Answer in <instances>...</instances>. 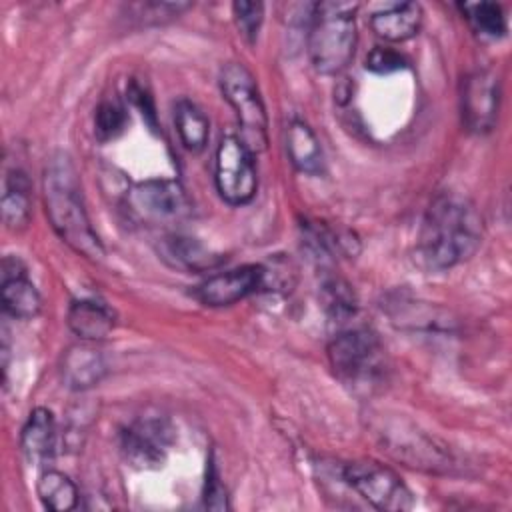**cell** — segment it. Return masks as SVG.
I'll return each instance as SVG.
<instances>
[{
    "mask_svg": "<svg viewBox=\"0 0 512 512\" xmlns=\"http://www.w3.org/2000/svg\"><path fill=\"white\" fill-rule=\"evenodd\" d=\"M358 4L320 2L312 6L308 28V56L316 72L334 76L346 70L356 48Z\"/></svg>",
    "mask_w": 512,
    "mask_h": 512,
    "instance_id": "3957f363",
    "label": "cell"
},
{
    "mask_svg": "<svg viewBox=\"0 0 512 512\" xmlns=\"http://www.w3.org/2000/svg\"><path fill=\"white\" fill-rule=\"evenodd\" d=\"M366 68L374 74H392L406 68V60L400 52L384 46H376L366 56Z\"/></svg>",
    "mask_w": 512,
    "mask_h": 512,
    "instance_id": "484cf974",
    "label": "cell"
},
{
    "mask_svg": "<svg viewBox=\"0 0 512 512\" xmlns=\"http://www.w3.org/2000/svg\"><path fill=\"white\" fill-rule=\"evenodd\" d=\"M128 206L146 222H170L188 212V198L176 180L152 178L136 184L128 194Z\"/></svg>",
    "mask_w": 512,
    "mask_h": 512,
    "instance_id": "ba28073f",
    "label": "cell"
},
{
    "mask_svg": "<svg viewBox=\"0 0 512 512\" xmlns=\"http://www.w3.org/2000/svg\"><path fill=\"white\" fill-rule=\"evenodd\" d=\"M344 482L358 492L368 504L386 512H402L412 508V492L402 478L378 462H350L342 470Z\"/></svg>",
    "mask_w": 512,
    "mask_h": 512,
    "instance_id": "52a82bcc",
    "label": "cell"
},
{
    "mask_svg": "<svg viewBox=\"0 0 512 512\" xmlns=\"http://www.w3.org/2000/svg\"><path fill=\"white\" fill-rule=\"evenodd\" d=\"M36 492L40 502L48 510L66 512L78 506V488L70 480V476H66L64 472H58V470L44 472L36 482Z\"/></svg>",
    "mask_w": 512,
    "mask_h": 512,
    "instance_id": "44dd1931",
    "label": "cell"
},
{
    "mask_svg": "<svg viewBox=\"0 0 512 512\" xmlns=\"http://www.w3.org/2000/svg\"><path fill=\"white\" fill-rule=\"evenodd\" d=\"M42 196L54 232L80 256L102 260L104 248L90 224L78 172L68 154L56 152L46 160Z\"/></svg>",
    "mask_w": 512,
    "mask_h": 512,
    "instance_id": "7a4b0ae2",
    "label": "cell"
},
{
    "mask_svg": "<svg viewBox=\"0 0 512 512\" xmlns=\"http://www.w3.org/2000/svg\"><path fill=\"white\" fill-rule=\"evenodd\" d=\"M170 444V426L160 418H142L120 436L124 458L134 468H158Z\"/></svg>",
    "mask_w": 512,
    "mask_h": 512,
    "instance_id": "30bf717a",
    "label": "cell"
},
{
    "mask_svg": "<svg viewBox=\"0 0 512 512\" xmlns=\"http://www.w3.org/2000/svg\"><path fill=\"white\" fill-rule=\"evenodd\" d=\"M214 182L230 206L248 204L258 188L254 152L238 136H222L214 158Z\"/></svg>",
    "mask_w": 512,
    "mask_h": 512,
    "instance_id": "8992f818",
    "label": "cell"
},
{
    "mask_svg": "<svg viewBox=\"0 0 512 512\" xmlns=\"http://www.w3.org/2000/svg\"><path fill=\"white\" fill-rule=\"evenodd\" d=\"M106 374V360L104 356L88 346L78 344L68 348L62 360V380L72 390H86L96 386Z\"/></svg>",
    "mask_w": 512,
    "mask_h": 512,
    "instance_id": "5bb4252c",
    "label": "cell"
},
{
    "mask_svg": "<svg viewBox=\"0 0 512 512\" xmlns=\"http://www.w3.org/2000/svg\"><path fill=\"white\" fill-rule=\"evenodd\" d=\"M68 326L80 340L96 342L112 332L114 316L96 300H74L68 308Z\"/></svg>",
    "mask_w": 512,
    "mask_h": 512,
    "instance_id": "e0dca14e",
    "label": "cell"
},
{
    "mask_svg": "<svg viewBox=\"0 0 512 512\" xmlns=\"http://www.w3.org/2000/svg\"><path fill=\"white\" fill-rule=\"evenodd\" d=\"M42 306L36 286L30 282L18 258H4L2 264V308L18 320H32Z\"/></svg>",
    "mask_w": 512,
    "mask_h": 512,
    "instance_id": "4fadbf2b",
    "label": "cell"
},
{
    "mask_svg": "<svg viewBox=\"0 0 512 512\" xmlns=\"http://www.w3.org/2000/svg\"><path fill=\"white\" fill-rule=\"evenodd\" d=\"M232 10L240 34L248 42H254L264 18V6L260 2H234Z\"/></svg>",
    "mask_w": 512,
    "mask_h": 512,
    "instance_id": "d4e9b609",
    "label": "cell"
},
{
    "mask_svg": "<svg viewBox=\"0 0 512 512\" xmlns=\"http://www.w3.org/2000/svg\"><path fill=\"white\" fill-rule=\"evenodd\" d=\"M266 278V270L256 264L238 266L214 274L196 288V296L206 306H230L256 292Z\"/></svg>",
    "mask_w": 512,
    "mask_h": 512,
    "instance_id": "8fae6325",
    "label": "cell"
},
{
    "mask_svg": "<svg viewBox=\"0 0 512 512\" xmlns=\"http://www.w3.org/2000/svg\"><path fill=\"white\" fill-rule=\"evenodd\" d=\"M462 122L474 134H486L494 128L500 108V82L488 70H476L462 84Z\"/></svg>",
    "mask_w": 512,
    "mask_h": 512,
    "instance_id": "9c48e42d",
    "label": "cell"
},
{
    "mask_svg": "<svg viewBox=\"0 0 512 512\" xmlns=\"http://www.w3.org/2000/svg\"><path fill=\"white\" fill-rule=\"evenodd\" d=\"M190 4H182V2H176V4H170V2H144V4H132L128 6L130 12H134V16L142 18L144 22H162L164 18H174L178 16L180 12H184Z\"/></svg>",
    "mask_w": 512,
    "mask_h": 512,
    "instance_id": "4316f807",
    "label": "cell"
},
{
    "mask_svg": "<svg viewBox=\"0 0 512 512\" xmlns=\"http://www.w3.org/2000/svg\"><path fill=\"white\" fill-rule=\"evenodd\" d=\"M328 358L334 374L354 390L370 392L384 380V348L366 328L338 332L328 344Z\"/></svg>",
    "mask_w": 512,
    "mask_h": 512,
    "instance_id": "277c9868",
    "label": "cell"
},
{
    "mask_svg": "<svg viewBox=\"0 0 512 512\" xmlns=\"http://www.w3.org/2000/svg\"><path fill=\"white\" fill-rule=\"evenodd\" d=\"M466 18L470 20L472 28L488 38H500L506 32V16L500 4L494 2H476L464 4Z\"/></svg>",
    "mask_w": 512,
    "mask_h": 512,
    "instance_id": "7402d4cb",
    "label": "cell"
},
{
    "mask_svg": "<svg viewBox=\"0 0 512 512\" xmlns=\"http://www.w3.org/2000/svg\"><path fill=\"white\" fill-rule=\"evenodd\" d=\"M174 124H176L180 142L188 152L198 154L206 148L208 136H210V124L204 112L196 104L188 100H180L174 110Z\"/></svg>",
    "mask_w": 512,
    "mask_h": 512,
    "instance_id": "ffe728a7",
    "label": "cell"
},
{
    "mask_svg": "<svg viewBox=\"0 0 512 512\" xmlns=\"http://www.w3.org/2000/svg\"><path fill=\"white\" fill-rule=\"evenodd\" d=\"M30 180L26 172L20 168H12L4 178V194H2V216L10 230L26 228L32 214V196H30Z\"/></svg>",
    "mask_w": 512,
    "mask_h": 512,
    "instance_id": "ac0fdd59",
    "label": "cell"
},
{
    "mask_svg": "<svg viewBox=\"0 0 512 512\" xmlns=\"http://www.w3.org/2000/svg\"><path fill=\"white\" fill-rule=\"evenodd\" d=\"M128 94H130V98H132V102L142 110V114H146L148 116V120H150V124H154V106H152V98L144 92V88H140L136 82H132L130 84V88H128Z\"/></svg>",
    "mask_w": 512,
    "mask_h": 512,
    "instance_id": "f1b7e54d",
    "label": "cell"
},
{
    "mask_svg": "<svg viewBox=\"0 0 512 512\" xmlns=\"http://www.w3.org/2000/svg\"><path fill=\"white\" fill-rule=\"evenodd\" d=\"M422 26V8L416 2L392 4L370 16V28L388 42H404L418 34Z\"/></svg>",
    "mask_w": 512,
    "mask_h": 512,
    "instance_id": "9a60e30c",
    "label": "cell"
},
{
    "mask_svg": "<svg viewBox=\"0 0 512 512\" xmlns=\"http://www.w3.org/2000/svg\"><path fill=\"white\" fill-rule=\"evenodd\" d=\"M286 154L296 170L320 176L324 172L322 146L312 128L302 120H292L286 128Z\"/></svg>",
    "mask_w": 512,
    "mask_h": 512,
    "instance_id": "2e32d148",
    "label": "cell"
},
{
    "mask_svg": "<svg viewBox=\"0 0 512 512\" xmlns=\"http://www.w3.org/2000/svg\"><path fill=\"white\" fill-rule=\"evenodd\" d=\"M386 438V450L406 462L408 466L422 468V470H448L452 466V458L434 440L424 436L422 432H406V430H388L382 432Z\"/></svg>",
    "mask_w": 512,
    "mask_h": 512,
    "instance_id": "7c38bea8",
    "label": "cell"
},
{
    "mask_svg": "<svg viewBox=\"0 0 512 512\" xmlns=\"http://www.w3.org/2000/svg\"><path fill=\"white\" fill-rule=\"evenodd\" d=\"M126 126V110L118 98H104L94 114V134L98 140L118 136Z\"/></svg>",
    "mask_w": 512,
    "mask_h": 512,
    "instance_id": "cb8c5ba5",
    "label": "cell"
},
{
    "mask_svg": "<svg viewBox=\"0 0 512 512\" xmlns=\"http://www.w3.org/2000/svg\"><path fill=\"white\" fill-rule=\"evenodd\" d=\"M220 88L240 126V140L252 150L260 152L268 144V118L252 74L236 62H230L220 72Z\"/></svg>",
    "mask_w": 512,
    "mask_h": 512,
    "instance_id": "5b68a950",
    "label": "cell"
},
{
    "mask_svg": "<svg viewBox=\"0 0 512 512\" xmlns=\"http://www.w3.org/2000/svg\"><path fill=\"white\" fill-rule=\"evenodd\" d=\"M204 504H206L208 508H214V510H224V508H228V494H226V488L220 484L218 472H216V468H214L212 462H210L208 476H206Z\"/></svg>",
    "mask_w": 512,
    "mask_h": 512,
    "instance_id": "83f0119b",
    "label": "cell"
},
{
    "mask_svg": "<svg viewBox=\"0 0 512 512\" xmlns=\"http://www.w3.org/2000/svg\"><path fill=\"white\" fill-rule=\"evenodd\" d=\"M482 220L470 200L454 192L438 194L418 232V254L432 270H446L468 260L480 246Z\"/></svg>",
    "mask_w": 512,
    "mask_h": 512,
    "instance_id": "6da1fadb",
    "label": "cell"
},
{
    "mask_svg": "<svg viewBox=\"0 0 512 512\" xmlns=\"http://www.w3.org/2000/svg\"><path fill=\"white\" fill-rule=\"evenodd\" d=\"M166 252L174 258V264L192 268V270H200L206 266H212L216 260L212 258V254L202 248L198 242H194L192 238H182V236H172L166 242Z\"/></svg>",
    "mask_w": 512,
    "mask_h": 512,
    "instance_id": "603a6c76",
    "label": "cell"
},
{
    "mask_svg": "<svg viewBox=\"0 0 512 512\" xmlns=\"http://www.w3.org/2000/svg\"><path fill=\"white\" fill-rule=\"evenodd\" d=\"M22 450L30 460H46L56 446V420L48 408H34L22 428Z\"/></svg>",
    "mask_w": 512,
    "mask_h": 512,
    "instance_id": "d6986e66",
    "label": "cell"
}]
</instances>
